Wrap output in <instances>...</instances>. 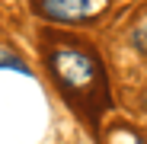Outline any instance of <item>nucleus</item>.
<instances>
[{
  "label": "nucleus",
  "instance_id": "nucleus-1",
  "mask_svg": "<svg viewBox=\"0 0 147 144\" xmlns=\"http://www.w3.org/2000/svg\"><path fill=\"white\" fill-rule=\"evenodd\" d=\"M51 67L64 87L70 90H83V87H93L96 74H99V64L93 61V55H83L77 48H61V51L51 55Z\"/></svg>",
  "mask_w": 147,
  "mask_h": 144
},
{
  "label": "nucleus",
  "instance_id": "nucleus-2",
  "mask_svg": "<svg viewBox=\"0 0 147 144\" xmlns=\"http://www.w3.org/2000/svg\"><path fill=\"white\" fill-rule=\"evenodd\" d=\"M106 0H38V10L58 22H86L99 16Z\"/></svg>",
  "mask_w": 147,
  "mask_h": 144
},
{
  "label": "nucleus",
  "instance_id": "nucleus-3",
  "mask_svg": "<svg viewBox=\"0 0 147 144\" xmlns=\"http://www.w3.org/2000/svg\"><path fill=\"white\" fill-rule=\"evenodd\" d=\"M0 70H19V74H29V64L16 58L13 51H7V48H0Z\"/></svg>",
  "mask_w": 147,
  "mask_h": 144
},
{
  "label": "nucleus",
  "instance_id": "nucleus-4",
  "mask_svg": "<svg viewBox=\"0 0 147 144\" xmlns=\"http://www.w3.org/2000/svg\"><path fill=\"white\" fill-rule=\"evenodd\" d=\"M134 42H138V48H141V51H147V26H144V29H138Z\"/></svg>",
  "mask_w": 147,
  "mask_h": 144
}]
</instances>
